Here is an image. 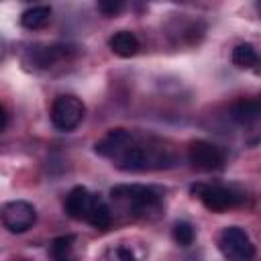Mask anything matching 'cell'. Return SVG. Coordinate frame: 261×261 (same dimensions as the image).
<instances>
[{"instance_id": "1", "label": "cell", "mask_w": 261, "mask_h": 261, "mask_svg": "<svg viewBox=\"0 0 261 261\" xmlns=\"http://www.w3.org/2000/svg\"><path fill=\"white\" fill-rule=\"evenodd\" d=\"M112 161L122 171H145V169H159L169 165L167 163L169 159L159 149L137 145L135 141H130V145L122 149Z\"/></svg>"}, {"instance_id": "2", "label": "cell", "mask_w": 261, "mask_h": 261, "mask_svg": "<svg viewBox=\"0 0 261 261\" xmlns=\"http://www.w3.org/2000/svg\"><path fill=\"white\" fill-rule=\"evenodd\" d=\"M110 196L137 214H145L161 206V192L151 186L122 184V186H114L110 190Z\"/></svg>"}, {"instance_id": "3", "label": "cell", "mask_w": 261, "mask_h": 261, "mask_svg": "<svg viewBox=\"0 0 261 261\" xmlns=\"http://www.w3.org/2000/svg\"><path fill=\"white\" fill-rule=\"evenodd\" d=\"M190 194L198 198L212 212H224L228 208L239 206L245 200L241 192L228 186H220V184H194L190 188Z\"/></svg>"}, {"instance_id": "4", "label": "cell", "mask_w": 261, "mask_h": 261, "mask_svg": "<svg viewBox=\"0 0 261 261\" xmlns=\"http://www.w3.org/2000/svg\"><path fill=\"white\" fill-rule=\"evenodd\" d=\"M86 116V106L84 102L73 96V94H63V96H57L51 104V112H49V118H51V124L57 128V130H73L80 126V122L84 120Z\"/></svg>"}, {"instance_id": "5", "label": "cell", "mask_w": 261, "mask_h": 261, "mask_svg": "<svg viewBox=\"0 0 261 261\" xmlns=\"http://www.w3.org/2000/svg\"><path fill=\"white\" fill-rule=\"evenodd\" d=\"M218 251L226 261H251L255 257V245L241 226L222 228L218 234Z\"/></svg>"}, {"instance_id": "6", "label": "cell", "mask_w": 261, "mask_h": 261, "mask_svg": "<svg viewBox=\"0 0 261 261\" xmlns=\"http://www.w3.org/2000/svg\"><path fill=\"white\" fill-rule=\"evenodd\" d=\"M37 220V210L31 202L24 200H12L2 206V224L8 232L20 234L27 232Z\"/></svg>"}, {"instance_id": "7", "label": "cell", "mask_w": 261, "mask_h": 261, "mask_svg": "<svg viewBox=\"0 0 261 261\" xmlns=\"http://www.w3.org/2000/svg\"><path fill=\"white\" fill-rule=\"evenodd\" d=\"M190 163L200 171H216L224 165V153L210 141H194L188 149Z\"/></svg>"}, {"instance_id": "8", "label": "cell", "mask_w": 261, "mask_h": 261, "mask_svg": "<svg viewBox=\"0 0 261 261\" xmlns=\"http://www.w3.org/2000/svg\"><path fill=\"white\" fill-rule=\"evenodd\" d=\"M133 141V135L124 128H112L104 139L96 143V153L108 159H114L122 149H126Z\"/></svg>"}, {"instance_id": "9", "label": "cell", "mask_w": 261, "mask_h": 261, "mask_svg": "<svg viewBox=\"0 0 261 261\" xmlns=\"http://www.w3.org/2000/svg\"><path fill=\"white\" fill-rule=\"evenodd\" d=\"M90 200H92V192L88 188H84V186H75L65 196L63 208H65L67 216H71L75 220H84L86 218V212L90 208Z\"/></svg>"}, {"instance_id": "10", "label": "cell", "mask_w": 261, "mask_h": 261, "mask_svg": "<svg viewBox=\"0 0 261 261\" xmlns=\"http://www.w3.org/2000/svg\"><path fill=\"white\" fill-rule=\"evenodd\" d=\"M108 47H110V51L114 55L126 59V57L137 55V51H139V39L130 31H118V33H114L108 39Z\"/></svg>"}, {"instance_id": "11", "label": "cell", "mask_w": 261, "mask_h": 261, "mask_svg": "<svg viewBox=\"0 0 261 261\" xmlns=\"http://www.w3.org/2000/svg\"><path fill=\"white\" fill-rule=\"evenodd\" d=\"M84 222L96 226V228H106L110 226L112 222V214H110V208L108 204L98 196V194H92V200H90V208L86 212V218Z\"/></svg>"}, {"instance_id": "12", "label": "cell", "mask_w": 261, "mask_h": 261, "mask_svg": "<svg viewBox=\"0 0 261 261\" xmlns=\"http://www.w3.org/2000/svg\"><path fill=\"white\" fill-rule=\"evenodd\" d=\"M51 20V8L47 4H35L27 10H22L20 14V24L27 29V31H39V29H45Z\"/></svg>"}, {"instance_id": "13", "label": "cell", "mask_w": 261, "mask_h": 261, "mask_svg": "<svg viewBox=\"0 0 261 261\" xmlns=\"http://www.w3.org/2000/svg\"><path fill=\"white\" fill-rule=\"evenodd\" d=\"M230 116L239 124H253L261 120V100H239L232 104Z\"/></svg>"}, {"instance_id": "14", "label": "cell", "mask_w": 261, "mask_h": 261, "mask_svg": "<svg viewBox=\"0 0 261 261\" xmlns=\"http://www.w3.org/2000/svg\"><path fill=\"white\" fill-rule=\"evenodd\" d=\"M51 261H75V237L63 234L51 241L49 245Z\"/></svg>"}, {"instance_id": "15", "label": "cell", "mask_w": 261, "mask_h": 261, "mask_svg": "<svg viewBox=\"0 0 261 261\" xmlns=\"http://www.w3.org/2000/svg\"><path fill=\"white\" fill-rule=\"evenodd\" d=\"M232 63L239 69H253L259 63V53L251 43H239L232 49Z\"/></svg>"}, {"instance_id": "16", "label": "cell", "mask_w": 261, "mask_h": 261, "mask_svg": "<svg viewBox=\"0 0 261 261\" xmlns=\"http://www.w3.org/2000/svg\"><path fill=\"white\" fill-rule=\"evenodd\" d=\"M65 53H67V47L51 45V47H37V49H33L29 55H31V59H33L35 65H39V67H47V65H51L53 61L61 59Z\"/></svg>"}, {"instance_id": "17", "label": "cell", "mask_w": 261, "mask_h": 261, "mask_svg": "<svg viewBox=\"0 0 261 261\" xmlns=\"http://www.w3.org/2000/svg\"><path fill=\"white\" fill-rule=\"evenodd\" d=\"M171 237L179 247H190L194 243V239H196V230L188 220H179V222L173 224Z\"/></svg>"}, {"instance_id": "18", "label": "cell", "mask_w": 261, "mask_h": 261, "mask_svg": "<svg viewBox=\"0 0 261 261\" xmlns=\"http://www.w3.org/2000/svg\"><path fill=\"white\" fill-rule=\"evenodd\" d=\"M124 8V4L122 2H114V0H110V2H98V10L102 12V14H106V16H114V14H118L120 10Z\"/></svg>"}, {"instance_id": "19", "label": "cell", "mask_w": 261, "mask_h": 261, "mask_svg": "<svg viewBox=\"0 0 261 261\" xmlns=\"http://www.w3.org/2000/svg\"><path fill=\"white\" fill-rule=\"evenodd\" d=\"M114 255H116V261H137V257L133 255V251L126 249V247H116Z\"/></svg>"}, {"instance_id": "20", "label": "cell", "mask_w": 261, "mask_h": 261, "mask_svg": "<svg viewBox=\"0 0 261 261\" xmlns=\"http://www.w3.org/2000/svg\"><path fill=\"white\" fill-rule=\"evenodd\" d=\"M6 124H8V114H6V108L2 106V130L6 128Z\"/></svg>"}, {"instance_id": "21", "label": "cell", "mask_w": 261, "mask_h": 261, "mask_svg": "<svg viewBox=\"0 0 261 261\" xmlns=\"http://www.w3.org/2000/svg\"><path fill=\"white\" fill-rule=\"evenodd\" d=\"M257 12H259V16H261V2H257Z\"/></svg>"}, {"instance_id": "22", "label": "cell", "mask_w": 261, "mask_h": 261, "mask_svg": "<svg viewBox=\"0 0 261 261\" xmlns=\"http://www.w3.org/2000/svg\"><path fill=\"white\" fill-rule=\"evenodd\" d=\"M14 261H27V259H14Z\"/></svg>"}]
</instances>
